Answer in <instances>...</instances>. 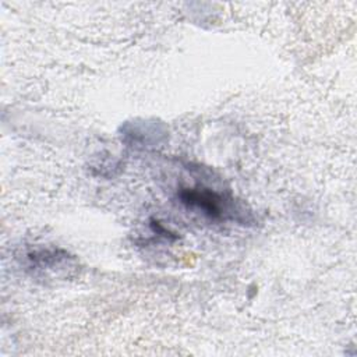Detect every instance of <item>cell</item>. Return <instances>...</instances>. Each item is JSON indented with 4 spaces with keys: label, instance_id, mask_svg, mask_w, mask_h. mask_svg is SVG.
<instances>
[{
    "label": "cell",
    "instance_id": "1",
    "mask_svg": "<svg viewBox=\"0 0 357 357\" xmlns=\"http://www.w3.org/2000/svg\"><path fill=\"white\" fill-rule=\"evenodd\" d=\"M178 198L185 206L199 211L212 219L240 220L237 215L241 212L234 206V201L209 188H181L178 191Z\"/></svg>",
    "mask_w": 357,
    "mask_h": 357
}]
</instances>
